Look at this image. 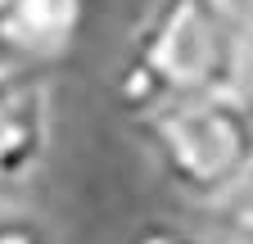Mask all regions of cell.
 <instances>
[{"label": "cell", "instance_id": "1", "mask_svg": "<svg viewBox=\"0 0 253 244\" xmlns=\"http://www.w3.org/2000/svg\"><path fill=\"white\" fill-rule=\"evenodd\" d=\"M204 95L253 100V27L231 0H154L118 64V104L145 122Z\"/></svg>", "mask_w": 253, "mask_h": 244}, {"label": "cell", "instance_id": "6", "mask_svg": "<svg viewBox=\"0 0 253 244\" xmlns=\"http://www.w3.org/2000/svg\"><path fill=\"white\" fill-rule=\"evenodd\" d=\"M0 244H50V235H45L37 222L9 217V222H0Z\"/></svg>", "mask_w": 253, "mask_h": 244}, {"label": "cell", "instance_id": "3", "mask_svg": "<svg viewBox=\"0 0 253 244\" xmlns=\"http://www.w3.org/2000/svg\"><path fill=\"white\" fill-rule=\"evenodd\" d=\"M50 149V90L37 73L0 64V195L18 190Z\"/></svg>", "mask_w": 253, "mask_h": 244}, {"label": "cell", "instance_id": "7", "mask_svg": "<svg viewBox=\"0 0 253 244\" xmlns=\"http://www.w3.org/2000/svg\"><path fill=\"white\" fill-rule=\"evenodd\" d=\"M131 244H208V240L185 235V231H176V226H145V231L131 235Z\"/></svg>", "mask_w": 253, "mask_h": 244}, {"label": "cell", "instance_id": "5", "mask_svg": "<svg viewBox=\"0 0 253 244\" xmlns=\"http://www.w3.org/2000/svg\"><path fill=\"white\" fill-rule=\"evenodd\" d=\"M221 244H253V167L244 172V181L212 208Z\"/></svg>", "mask_w": 253, "mask_h": 244}, {"label": "cell", "instance_id": "4", "mask_svg": "<svg viewBox=\"0 0 253 244\" xmlns=\"http://www.w3.org/2000/svg\"><path fill=\"white\" fill-rule=\"evenodd\" d=\"M86 23V0H0V64L45 68L63 59Z\"/></svg>", "mask_w": 253, "mask_h": 244}, {"label": "cell", "instance_id": "2", "mask_svg": "<svg viewBox=\"0 0 253 244\" xmlns=\"http://www.w3.org/2000/svg\"><path fill=\"white\" fill-rule=\"evenodd\" d=\"M158 172L185 199L217 208L253 167V100L204 95L140 122Z\"/></svg>", "mask_w": 253, "mask_h": 244}]
</instances>
